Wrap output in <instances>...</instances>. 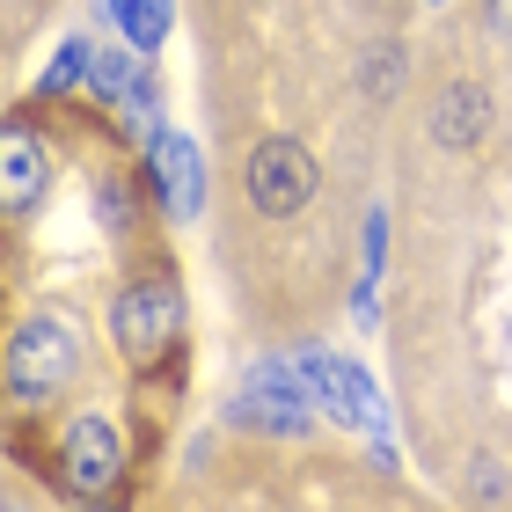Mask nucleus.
Instances as JSON below:
<instances>
[{
  "label": "nucleus",
  "mask_w": 512,
  "mask_h": 512,
  "mask_svg": "<svg viewBox=\"0 0 512 512\" xmlns=\"http://www.w3.org/2000/svg\"><path fill=\"white\" fill-rule=\"evenodd\" d=\"M81 374V330L66 315H30L8 337V388L15 403H52L59 388H74Z\"/></svg>",
  "instance_id": "obj_1"
},
{
  "label": "nucleus",
  "mask_w": 512,
  "mask_h": 512,
  "mask_svg": "<svg viewBox=\"0 0 512 512\" xmlns=\"http://www.w3.org/2000/svg\"><path fill=\"white\" fill-rule=\"evenodd\" d=\"M176 330H183V293L169 278H132L118 293V308H110V337H118V352L132 366H154L176 344Z\"/></svg>",
  "instance_id": "obj_2"
},
{
  "label": "nucleus",
  "mask_w": 512,
  "mask_h": 512,
  "mask_svg": "<svg viewBox=\"0 0 512 512\" xmlns=\"http://www.w3.org/2000/svg\"><path fill=\"white\" fill-rule=\"evenodd\" d=\"M308 198H315V154L300 147V139H264V147L249 154V205L264 220H286Z\"/></svg>",
  "instance_id": "obj_3"
},
{
  "label": "nucleus",
  "mask_w": 512,
  "mask_h": 512,
  "mask_svg": "<svg viewBox=\"0 0 512 512\" xmlns=\"http://www.w3.org/2000/svg\"><path fill=\"white\" fill-rule=\"evenodd\" d=\"M59 461H66V491L74 498H110L118 476H125V432L110 417H74Z\"/></svg>",
  "instance_id": "obj_4"
},
{
  "label": "nucleus",
  "mask_w": 512,
  "mask_h": 512,
  "mask_svg": "<svg viewBox=\"0 0 512 512\" xmlns=\"http://www.w3.org/2000/svg\"><path fill=\"white\" fill-rule=\"evenodd\" d=\"M300 374H308V388H315V403L330 410V417H344V425H366V432H381V388L359 374L352 359H337V352H300Z\"/></svg>",
  "instance_id": "obj_5"
},
{
  "label": "nucleus",
  "mask_w": 512,
  "mask_h": 512,
  "mask_svg": "<svg viewBox=\"0 0 512 512\" xmlns=\"http://www.w3.org/2000/svg\"><path fill=\"white\" fill-rule=\"evenodd\" d=\"M308 403H315V388H308V374H300V359H293V366H286V359H264V366L249 374L235 417L271 425V432H300V425H308Z\"/></svg>",
  "instance_id": "obj_6"
},
{
  "label": "nucleus",
  "mask_w": 512,
  "mask_h": 512,
  "mask_svg": "<svg viewBox=\"0 0 512 512\" xmlns=\"http://www.w3.org/2000/svg\"><path fill=\"white\" fill-rule=\"evenodd\" d=\"M147 169H154V198L169 220H198L205 213V169H198V147L183 132H154L147 139Z\"/></svg>",
  "instance_id": "obj_7"
},
{
  "label": "nucleus",
  "mask_w": 512,
  "mask_h": 512,
  "mask_svg": "<svg viewBox=\"0 0 512 512\" xmlns=\"http://www.w3.org/2000/svg\"><path fill=\"white\" fill-rule=\"evenodd\" d=\"M483 125H491V96H483L476 81L439 88V110H432V139H439V147H476Z\"/></svg>",
  "instance_id": "obj_8"
},
{
  "label": "nucleus",
  "mask_w": 512,
  "mask_h": 512,
  "mask_svg": "<svg viewBox=\"0 0 512 512\" xmlns=\"http://www.w3.org/2000/svg\"><path fill=\"white\" fill-rule=\"evenodd\" d=\"M37 191H44V139L15 125L0 147V198H8V213H30Z\"/></svg>",
  "instance_id": "obj_9"
},
{
  "label": "nucleus",
  "mask_w": 512,
  "mask_h": 512,
  "mask_svg": "<svg viewBox=\"0 0 512 512\" xmlns=\"http://www.w3.org/2000/svg\"><path fill=\"white\" fill-rule=\"evenodd\" d=\"M103 15L125 30L132 52H161L169 44V0H103Z\"/></svg>",
  "instance_id": "obj_10"
},
{
  "label": "nucleus",
  "mask_w": 512,
  "mask_h": 512,
  "mask_svg": "<svg viewBox=\"0 0 512 512\" xmlns=\"http://www.w3.org/2000/svg\"><path fill=\"white\" fill-rule=\"evenodd\" d=\"M88 81H96L103 96L118 103V96H125V88H132L139 74H132V59H125V52H110V44H96V59H88Z\"/></svg>",
  "instance_id": "obj_11"
},
{
  "label": "nucleus",
  "mask_w": 512,
  "mask_h": 512,
  "mask_svg": "<svg viewBox=\"0 0 512 512\" xmlns=\"http://www.w3.org/2000/svg\"><path fill=\"white\" fill-rule=\"evenodd\" d=\"M88 59H96V44H88V37H74V44H59L52 74H44V96H52V88H74V81L88 74Z\"/></svg>",
  "instance_id": "obj_12"
},
{
  "label": "nucleus",
  "mask_w": 512,
  "mask_h": 512,
  "mask_svg": "<svg viewBox=\"0 0 512 512\" xmlns=\"http://www.w3.org/2000/svg\"><path fill=\"white\" fill-rule=\"evenodd\" d=\"M96 213H103V227H132V191H125L118 176H110L103 191H96Z\"/></svg>",
  "instance_id": "obj_13"
},
{
  "label": "nucleus",
  "mask_w": 512,
  "mask_h": 512,
  "mask_svg": "<svg viewBox=\"0 0 512 512\" xmlns=\"http://www.w3.org/2000/svg\"><path fill=\"white\" fill-rule=\"evenodd\" d=\"M491 15L505 22V30H512V0H491Z\"/></svg>",
  "instance_id": "obj_14"
}]
</instances>
